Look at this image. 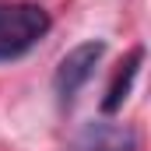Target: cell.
I'll return each mask as SVG.
<instances>
[{"instance_id":"obj_1","label":"cell","mask_w":151,"mask_h":151,"mask_svg":"<svg viewBox=\"0 0 151 151\" xmlns=\"http://www.w3.org/2000/svg\"><path fill=\"white\" fill-rule=\"evenodd\" d=\"M102 53H106V42H99V39H88V42L74 46V49H70V53L60 60L56 77H53V88H56L60 102H70V99L77 95V88H81L88 77L95 74V67H99Z\"/></svg>"},{"instance_id":"obj_2","label":"cell","mask_w":151,"mask_h":151,"mask_svg":"<svg viewBox=\"0 0 151 151\" xmlns=\"http://www.w3.org/2000/svg\"><path fill=\"white\" fill-rule=\"evenodd\" d=\"M74 151H137V134L119 123H88L74 141Z\"/></svg>"},{"instance_id":"obj_3","label":"cell","mask_w":151,"mask_h":151,"mask_svg":"<svg viewBox=\"0 0 151 151\" xmlns=\"http://www.w3.org/2000/svg\"><path fill=\"white\" fill-rule=\"evenodd\" d=\"M141 60H144V49H134V53L119 63L113 84H109V91H106V99H102V113H116V109L127 102V95H130V88H134V77L141 70Z\"/></svg>"}]
</instances>
